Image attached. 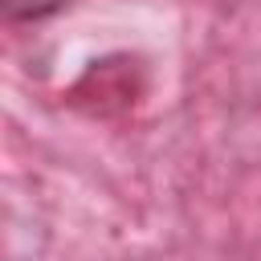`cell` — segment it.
Wrapping results in <instances>:
<instances>
[{"mask_svg": "<svg viewBox=\"0 0 261 261\" xmlns=\"http://www.w3.org/2000/svg\"><path fill=\"white\" fill-rule=\"evenodd\" d=\"M65 0H4V8H8V16H16V20H37V16H49L53 8H61Z\"/></svg>", "mask_w": 261, "mask_h": 261, "instance_id": "cell-1", "label": "cell"}]
</instances>
